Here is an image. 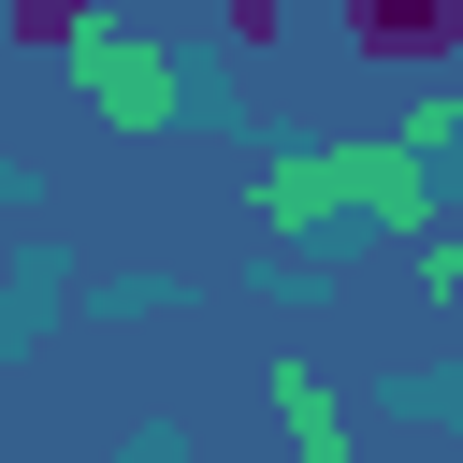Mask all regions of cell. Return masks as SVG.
Instances as JSON below:
<instances>
[{
	"label": "cell",
	"mask_w": 463,
	"mask_h": 463,
	"mask_svg": "<svg viewBox=\"0 0 463 463\" xmlns=\"http://www.w3.org/2000/svg\"><path fill=\"white\" fill-rule=\"evenodd\" d=\"M333 14H347V43H362V58H391V72L463 58V0H333Z\"/></svg>",
	"instance_id": "obj_1"
},
{
	"label": "cell",
	"mask_w": 463,
	"mask_h": 463,
	"mask_svg": "<svg viewBox=\"0 0 463 463\" xmlns=\"http://www.w3.org/2000/svg\"><path fill=\"white\" fill-rule=\"evenodd\" d=\"M217 29H232V43H246V58H260V43H275V29H289V0H217Z\"/></svg>",
	"instance_id": "obj_5"
},
{
	"label": "cell",
	"mask_w": 463,
	"mask_h": 463,
	"mask_svg": "<svg viewBox=\"0 0 463 463\" xmlns=\"http://www.w3.org/2000/svg\"><path fill=\"white\" fill-rule=\"evenodd\" d=\"M275 420L304 434V463H347V434H333V391H318L304 362H275Z\"/></svg>",
	"instance_id": "obj_4"
},
{
	"label": "cell",
	"mask_w": 463,
	"mask_h": 463,
	"mask_svg": "<svg viewBox=\"0 0 463 463\" xmlns=\"http://www.w3.org/2000/svg\"><path fill=\"white\" fill-rule=\"evenodd\" d=\"M87 29H101V0H0V43L14 58H72Z\"/></svg>",
	"instance_id": "obj_3"
},
{
	"label": "cell",
	"mask_w": 463,
	"mask_h": 463,
	"mask_svg": "<svg viewBox=\"0 0 463 463\" xmlns=\"http://www.w3.org/2000/svg\"><path fill=\"white\" fill-rule=\"evenodd\" d=\"M72 72H87V101H101L116 130H159V116H174V72H159L145 43H101V29H87V43H72Z\"/></svg>",
	"instance_id": "obj_2"
}]
</instances>
